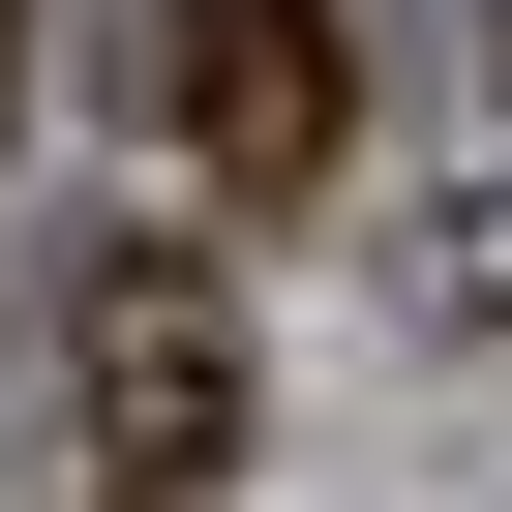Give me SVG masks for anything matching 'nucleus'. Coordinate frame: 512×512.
<instances>
[{"label": "nucleus", "mask_w": 512, "mask_h": 512, "mask_svg": "<svg viewBox=\"0 0 512 512\" xmlns=\"http://www.w3.org/2000/svg\"><path fill=\"white\" fill-rule=\"evenodd\" d=\"M151 121H181L211 211H302L362 151V31H332V0H181V31H151Z\"/></svg>", "instance_id": "obj_2"}, {"label": "nucleus", "mask_w": 512, "mask_h": 512, "mask_svg": "<svg viewBox=\"0 0 512 512\" xmlns=\"http://www.w3.org/2000/svg\"><path fill=\"white\" fill-rule=\"evenodd\" d=\"M422 272H452L422 332H512V181H482V211H422Z\"/></svg>", "instance_id": "obj_3"}, {"label": "nucleus", "mask_w": 512, "mask_h": 512, "mask_svg": "<svg viewBox=\"0 0 512 512\" xmlns=\"http://www.w3.org/2000/svg\"><path fill=\"white\" fill-rule=\"evenodd\" d=\"M61 482H91V512H211V482H241V272L121 241V272L61 302Z\"/></svg>", "instance_id": "obj_1"}]
</instances>
